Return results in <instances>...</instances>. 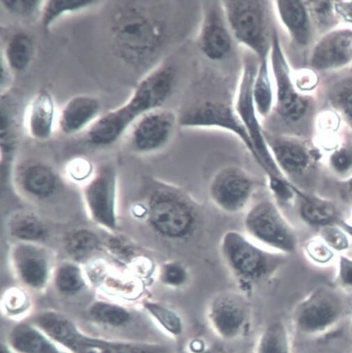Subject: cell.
Instances as JSON below:
<instances>
[{
	"label": "cell",
	"mask_w": 352,
	"mask_h": 353,
	"mask_svg": "<svg viewBox=\"0 0 352 353\" xmlns=\"http://www.w3.org/2000/svg\"><path fill=\"white\" fill-rule=\"evenodd\" d=\"M110 34L117 55L127 65L137 69L155 63L169 37L167 22L136 5L127 6L115 13Z\"/></svg>",
	"instance_id": "obj_1"
},
{
	"label": "cell",
	"mask_w": 352,
	"mask_h": 353,
	"mask_svg": "<svg viewBox=\"0 0 352 353\" xmlns=\"http://www.w3.org/2000/svg\"><path fill=\"white\" fill-rule=\"evenodd\" d=\"M175 82L176 72L171 65L152 71L140 81L127 103L94 123L88 132L90 141L105 145L119 139L143 115L162 107L171 97Z\"/></svg>",
	"instance_id": "obj_2"
},
{
	"label": "cell",
	"mask_w": 352,
	"mask_h": 353,
	"mask_svg": "<svg viewBox=\"0 0 352 353\" xmlns=\"http://www.w3.org/2000/svg\"><path fill=\"white\" fill-rule=\"evenodd\" d=\"M148 221L164 241L187 243L198 229L200 215L196 201L184 190L166 183H157L150 196Z\"/></svg>",
	"instance_id": "obj_3"
},
{
	"label": "cell",
	"mask_w": 352,
	"mask_h": 353,
	"mask_svg": "<svg viewBox=\"0 0 352 353\" xmlns=\"http://www.w3.org/2000/svg\"><path fill=\"white\" fill-rule=\"evenodd\" d=\"M220 252L228 271L243 292L267 281L285 261L284 254L263 248L238 230L223 234Z\"/></svg>",
	"instance_id": "obj_4"
},
{
	"label": "cell",
	"mask_w": 352,
	"mask_h": 353,
	"mask_svg": "<svg viewBox=\"0 0 352 353\" xmlns=\"http://www.w3.org/2000/svg\"><path fill=\"white\" fill-rule=\"evenodd\" d=\"M267 3L265 1H222L221 6L231 35L253 52L262 61L271 48Z\"/></svg>",
	"instance_id": "obj_5"
},
{
	"label": "cell",
	"mask_w": 352,
	"mask_h": 353,
	"mask_svg": "<svg viewBox=\"0 0 352 353\" xmlns=\"http://www.w3.org/2000/svg\"><path fill=\"white\" fill-rule=\"evenodd\" d=\"M244 226L247 236L265 248L284 255L297 249L294 229L272 200L262 199L253 204L246 213Z\"/></svg>",
	"instance_id": "obj_6"
},
{
	"label": "cell",
	"mask_w": 352,
	"mask_h": 353,
	"mask_svg": "<svg viewBox=\"0 0 352 353\" xmlns=\"http://www.w3.org/2000/svg\"><path fill=\"white\" fill-rule=\"evenodd\" d=\"M258 66L251 56L245 57L234 108L250 137L257 163L267 174V180L285 179L268 148L253 101V87Z\"/></svg>",
	"instance_id": "obj_7"
},
{
	"label": "cell",
	"mask_w": 352,
	"mask_h": 353,
	"mask_svg": "<svg viewBox=\"0 0 352 353\" xmlns=\"http://www.w3.org/2000/svg\"><path fill=\"white\" fill-rule=\"evenodd\" d=\"M346 311V303L340 292L329 288H320L298 305L293 321L300 333L315 336L337 325Z\"/></svg>",
	"instance_id": "obj_8"
},
{
	"label": "cell",
	"mask_w": 352,
	"mask_h": 353,
	"mask_svg": "<svg viewBox=\"0 0 352 353\" xmlns=\"http://www.w3.org/2000/svg\"><path fill=\"white\" fill-rule=\"evenodd\" d=\"M257 188V182L247 170L229 165L220 169L209 187L212 203L222 212L236 214L249 205Z\"/></svg>",
	"instance_id": "obj_9"
},
{
	"label": "cell",
	"mask_w": 352,
	"mask_h": 353,
	"mask_svg": "<svg viewBox=\"0 0 352 353\" xmlns=\"http://www.w3.org/2000/svg\"><path fill=\"white\" fill-rule=\"evenodd\" d=\"M178 123L183 128H219L229 132L240 139L258 162L250 137L234 106L206 100L185 110L178 116Z\"/></svg>",
	"instance_id": "obj_10"
},
{
	"label": "cell",
	"mask_w": 352,
	"mask_h": 353,
	"mask_svg": "<svg viewBox=\"0 0 352 353\" xmlns=\"http://www.w3.org/2000/svg\"><path fill=\"white\" fill-rule=\"evenodd\" d=\"M207 316L211 327L220 339L232 341L245 332L251 318V307L244 294L220 292L210 301Z\"/></svg>",
	"instance_id": "obj_11"
},
{
	"label": "cell",
	"mask_w": 352,
	"mask_h": 353,
	"mask_svg": "<svg viewBox=\"0 0 352 353\" xmlns=\"http://www.w3.org/2000/svg\"><path fill=\"white\" fill-rule=\"evenodd\" d=\"M178 125V117L173 111L162 108L152 110L132 125V143L143 152L161 150L169 143Z\"/></svg>",
	"instance_id": "obj_12"
},
{
	"label": "cell",
	"mask_w": 352,
	"mask_h": 353,
	"mask_svg": "<svg viewBox=\"0 0 352 353\" xmlns=\"http://www.w3.org/2000/svg\"><path fill=\"white\" fill-rule=\"evenodd\" d=\"M265 137L278 168L291 185L297 188L314 171L313 157L301 143L265 132Z\"/></svg>",
	"instance_id": "obj_13"
},
{
	"label": "cell",
	"mask_w": 352,
	"mask_h": 353,
	"mask_svg": "<svg viewBox=\"0 0 352 353\" xmlns=\"http://www.w3.org/2000/svg\"><path fill=\"white\" fill-rule=\"evenodd\" d=\"M271 62L276 85V108L284 119L296 121L305 113L307 103L293 87L288 68L282 54L277 34L272 35Z\"/></svg>",
	"instance_id": "obj_14"
},
{
	"label": "cell",
	"mask_w": 352,
	"mask_h": 353,
	"mask_svg": "<svg viewBox=\"0 0 352 353\" xmlns=\"http://www.w3.org/2000/svg\"><path fill=\"white\" fill-rule=\"evenodd\" d=\"M221 3H205L198 44L202 52L209 60H224L231 51L232 37Z\"/></svg>",
	"instance_id": "obj_15"
},
{
	"label": "cell",
	"mask_w": 352,
	"mask_h": 353,
	"mask_svg": "<svg viewBox=\"0 0 352 353\" xmlns=\"http://www.w3.org/2000/svg\"><path fill=\"white\" fill-rule=\"evenodd\" d=\"M101 110V102L96 97L87 95L73 97L61 112L59 127L66 134L78 133L96 119Z\"/></svg>",
	"instance_id": "obj_16"
},
{
	"label": "cell",
	"mask_w": 352,
	"mask_h": 353,
	"mask_svg": "<svg viewBox=\"0 0 352 353\" xmlns=\"http://www.w3.org/2000/svg\"><path fill=\"white\" fill-rule=\"evenodd\" d=\"M352 56V34L340 32L326 37L316 48L313 65L327 69L346 63Z\"/></svg>",
	"instance_id": "obj_17"
},
{
	"label": "cell",
	"mask_w": 352,
	"mask_h": 353,
	"mask_svg": "<svg viewBox=\"0 0 352 353\" xmlns=\"http://www.w3.org/2000/svg\"><path fill=\"white\" fill-rule=\"evenodd\" d=\"M36 323L52 339L74 352L83 341L85 334L61 314L45 312L38 315Z\"/></svg>",
	"instance_id": "obj_18"
},
{
	"label": "cell",
	"mask_w": 352,
	"mask_h": 353,
	"mask_svg": "<svg viewBox=\"0 0 352 353\" xmlns=\"http://www.w3.org/2000/svg\"><path fill=\"white\" fill-rule=\"evenodd\" d=\"M55 116L52 96L46 90L39 92L30 105L28 128L30 134L38 140H45L52 134Z\"/></svg>",
	"instance_id": "obj_19"
},
{
	"label": "cell",
	"mask_w": 352,
	"mask_h": 353,
	"mask_svg": "<svg viewBox=\"0 0 352 353\" xmlns=\"http://www.w3.org/2000/svg\"><path fill=\"white\" fill-rule=\"evenodd\" d=\"M87 199L96 219L106 226L114 227V188L110 176L104 175L93 183Z\"/></svg>",
	"instance_id": "obj_20"
},
{
	"label": "cell",
	"mask_w": 352,
	"mask_h": 353,
	"mask_svg": "<svg viewBox=\"0 0 352 353\" xmlns=\"http://www.w3.org/2000/svg\"><path fill=\"white\" fill-rule=\"evenodd\" d=\"M298 196L300 200V212L308 223L320 228L335 224L338 218L335 205L324 199L304 194L300 190Z\"/></svg>",
	"instance_id": "obj_21"
},
{
	"label": "cell",
	"mask_w": 352,
	"mask_h": 353,
	"mask_svg": "<svg viewBox=\"0 0 352 353\" xmlns=\"http://www.w3.org/2000/svg\"><path fill=\"white\" fill-rule=\"evenodd\" d=\"M10 343L21 353H61L39 331L25 324L13 330Z\"/></svg>",
	"instance_id": "obj_22"
},
{
	"label": "cell",
	"mask_w": 352,
	"mask_h": 353,
	"mask_svg": "<svg viewBox=\"0 0 352 353\" xmlns=\"http://www.w3.org/2000/svg\"><path fill=\"white\" fill-rule=\"evenodd\" d=\"M277 9L284 25L296 39L305 43L309 37L308 19L305 9L300 1H277Z\"/></svg>",
	"instance_id": "obj_23"
},
{
	"label": "cell",
	"mask_w": 352,
	"mask_h": 353,
	"mask_svg": "<svg viewBox=\"0 0 352 353\" xmlns=\"http://www.w3.org/2000/svg\"><path fill=\"white\" fill-rule=\"evenodd\" d=\"M291 352V339L287 325L279 320L269 323L258 339L256 353Z\"/></svg>",
	"instance_id": "obj_24"
},
{
	"label": "cell",
	"mask_w": 352,
	"mask_h": 353,
	"mask_svg": "<svg viewBox=\"0 0 352 353\" xmlns=\"http://www.w3.org/2000/svg\"><path fill=\"white\" fill-rule=\"evenodd\" d=\"M34 54V43L28 34L18 32L8 41L6 51V62L17 72H24L30 65Z\"/></svg>",
	"instance_id": "obj_25"
},
{
	"label": "cell",
	"mask_w": 352,
	"mask_h": 353,
	"mask_svg": "<svg viewBox=\"0 0 352 353\" xmlns=\"http://www.w3.org/2000/svg\"><path fill=\"white\" fill-rule=\"evenodd\" d=\"M253 101L260 119H265L273 104V91L268 58L260 61L253 87Z\"/></svg>",
	"instance_id": "obj_26"
},
{
	"label": "cell",
	"mask_w": 352,
	"mask_h": 353,
	"mask_svg": "<svg viewBox=\"0 0 352 353\" xmlns=\"http://www.w3.org/2000/svg\"><path fill=\"white\" fill-rule=\"evenodd\" d=\"M89 353H171V348L154 343H122L100 339Z\"/></svg>",
	"instance_id": "obj_27"
},
{
	"label": "cell",
	"mask_w": 352,
	"mask_h": 353,
	"mask_svg": "<svg viewBox=\"0 0 352 353\" xmlns=\"http://www.w3.org/2000/svg\"><path fill=\"white\" fill-rule=\"evenodd\" d=\"M144 307L169 335L180 337L183 334V320L177 312L166 305L153 301L145 302Z\"/></svg>",
	"instance_id": "obj_28"
},
{
	"label": "cell",
	"mask_w": 352,
	"mask_h": 353,
	"mask_svg": "<svg viewBox=\"0 0 352 353\" xmlns=\"http://www.w3.org/2000/svg\"><path fill=\"white\" fill-rule=\"evenodd\" d=\"M94 3L93 0H51L43 8L42 26L45 30H48L57 19L65 14L80 11Z\"/></svg>",
	"instance_id": "obj_29"
},
{
	"label": "cell",
	"mask_w": 352,
	"mask_h": 353,
	"mask_svg": "<svg viewBox=\"0 0 352 353\" xmlns=\"http://www.w3.org/2000/svg\"><path fill=\"white\" fill-rule=\"evenodd\" d=\"M26 256H21L19 270L22 278L28 285L34 288L43 285L47 276V268L44 260L32 252H25Z\"/></svg>",
	"instance_id": "obj_30"
},
{
	"label": "cell",
	"mask_w": 352,
	"mask_h": 353,
	"mask_svg": "<svg viewBox=\"0 0 352 353\" xmlns=\"http://www.w3.org/2000/svg\"><path fill=\"white\" fill-rule=\"evenodd\" d=\"M90 315L100 323L115 327L125 325L131 320V314L125 309L104 303L94 304L90 310Z\"/></svg>",
	"instance_id": "obj_31"
},
{
	"label": "cell",
	"mask_w": 352,
	"mask_h": 353,
	"mask_svg": "<svg viewBox=\"0 0 352 353\" xmlns=\"http://www.w3.org/2000/svg\"><path fill=\"white\" fill-rule=\"evenodd\" d=\"M159 276L164 285L170 288H180L189 282L190 272L183 262L171 260L162 265Z\"/></svg>",
	"instance_id": "obj_32"
},
{
	"label": "cell",
	"mask_w": 352,
	"mask_h": 353,
	"mask_svg": "<svg viewBox=\"0 0 352 353\" xmlns=\"http://www.w3.org/2000/svg\"><path fill=\"white\" fill-rule=\"evenodd\" d=\"M26 188L39 196H45L52 190L54 176L51 172L43 166H34L27 172L25 179Z\"/></svg>",
	"instance_id": "obj_33"
},
{
	"label": "cell",
	"mask_w": 352,
	"mask_h": 353,
	"mask_svg": "<svg viewBox=\"0 0 352 353\" xmlns=\"http://www.w3.org/2000/svg\"><path fill=\"white\" fill-rule=\"evenodd\" d=\"M97 239L88 231H79L72 235L68 241V249L74 256L81 259L87 256L97 246Z\"/></svg>",
	"instance_id": "obj_34"
},
{
	"label": "cell",
	"mask_w": 352,
	"mask_h": 353,
	"mask_svg": "<svg viewBox=\"0 0 352 353\" xmlns=\"http://www.w3.org/2000/svg\"><path fill=\"white\" fill-rule=\"evenodd\" d=\"M12 228L16 236L25 240L39 239L43 234L41 224L35 218L30 216L17 218Z\"/></svg>",
	"instance_id": "obj_35"
},
{
	"label": "cell",
	"mask_w": 352,
	"mask_h": 353,
	"mask_svg": "<svg viewBox=\"0 0 352 353\" xmlns=\"http://www.w3.org/2000/svg\"><path fill=\"white\" fill-rule=\"evenodd\" d=\"M56 282L58 288L68 294L79 292L84 284L79 270L71 265L65 266L58 272Z\"/></svg>",
	"instance_id": "obj_36"
},
{
	"label": "cell",
	"mask_w": 352,
	"mask_h": 353,
	"mask_svg": "<svg viewBox=\"0 0 352 353\" xmlns=\"http://www.w3.org/2000/svg\"><path fill=\"white\" fill-rule=\"evenodd\" d=\"M332 99L352 125V80L345 81L337 85L333 92Z\"/></svg>",
	"instance_id": "obj_37"
},
{
	"label": "cell",
	"mask_w": 352,
	"mask_h": 353,
	"mask_svg": "<svg viewBox=\"0 0 352 353\" xmlns=\"http://www.w3.org/2000/svg\"><path fill=\"white\" fill-rule=\"evenodd\" d=\"M321 239L333 250L344 251L349 247L346 235L335 224L321 227Z\"/></svg>",
	"instance_id": "obj_38"
},
{
	"label": "cell",
	"mask_w": 352,
	"mask_h": 353,
	"mask_svg": "<svg viewBox=\"0 0 352 353\" xmlns=\"http://www.w3.org/2000/svg\"><path fill=\"white\" fill-rule=\"evenodd\" d=\"M306 252L309 257L319 264H327L333 258V250L322 239H314L308 243Z\"/></svg>",
	"instance_id": "obj_39"
},
{
	"label": "cell",
	"mask_w": 352,
	"mask_h": 353,
	"mask_svg": "<svg viewBox=\"0 0 352 353\" xmlns=\"http://www.w3.org/2000/svg\"><path fill=\"white\" fill-rule=\"evenodd\" d=\"M1 4L13 14L30 17L37 12L41 2L36 0H2Z\"/></svg>",
	"instance_id": "obj_40"
},
{
	"label": "cell",
	"mask_w": 352,
	"mask_h": 353,
	"mask_svg": "<svg viewBox=\"0 0 352 353\" xmlns=\"http://www.w3.org/2000/svg\"><path fill=\"white\" fill-rule=\"evenodd\" d=\"M333 169L339 174H346L352 170V150L342 148L335 152L330 159Z\"/></svg>",
	"instance_id": "obj_41"
},
{
	"label": "cell",
	"mask_w": 352,
	"mask_h": 353,
	"mask_svg": "<svg viewBox=\"0 0 352 353\" xmlns=\"http://www.w3.org/2000/svg\"><path fill=\"white\" fill-rule=\"evenodd\" d=\"M338 279L341 285L352 291V259L341 256L339 261Z\"/></svg>",
	"instance_id": "obj_42"
},
{
	"label": "cell",
	"mask_w": 352,
	"mask_h": 353,
	"mask_svg": "<svg viewBox=\"0 0 352 353\" xmlns=\"http://www.w3.org/2000/svg\"><path fill=\"white\" fill-rule=\"evenodd\" d=\"M1 353H11L10 350L4 344L1 345Z\"/></svg>",
	"instance_id": "obj_43"
},
{
	"label": "cell",
	"mask_w": 352,
	"mask_h": 353,
	"mask_svg": "<svg viewBox=\"0 0 352 353\" xmlns=\"http://www.w3.org/2000/svg\"><path fill=\"white\" fill-rule=\"evenodd\" d=\"M192 353H211V350H206L202 352H194Z\"/></svg>",
	"instance_id": "obj_44"
}]
</instances>
